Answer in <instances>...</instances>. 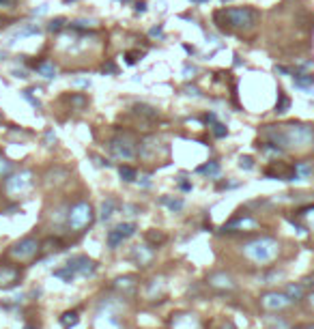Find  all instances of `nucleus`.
<instances>
[{"instance_id": "44", "label": "nucleus", "mask_w": 314, "mask_h": 329, "mask_svg": "<svg viewBox=\"0 0 314 329\" xmlns=\"http://www.w3.org/2000/svg\"><path fill=\"white\" fill-rule=\"evenodd\" d=\"M181 190L183 192H189V190H192V183H181Z\"/></svg>"}, {"instance_id": "17", "label": "nucleus", "mask_w": 314, "mask_h": 329, "mask_svg": "<svg viewBox=\"0 0 314 329\" xmlns=\"http://www.w3.org/2000/svg\"><path fill=\"white\" fill-rule=\"evenodd\" d=\"M114 209H116V200H114V198H108V200H103V202H101V213H99V217L103 219V222H106V219H110V217H112Z\"/></svg>"}, {"instance_id": "5", "label": "nucleus", "mask_w": 314, "mask_h": 329, "mask_svg": "<svg viewBox=\"0 0 314 329\" xmlns=\"http://www.w3.org/2000/svg\"><path fill=\"white\" fill-rule=\"evenodd\" d=\"M39 250H41V243H39L35 237H24L22 241H17V243L11 245L9 254L15 258V261H30Z\"/></svg>"}, {"instance_id": "39", "label": "nucleus", "mask_w": 314, "mask_h": 329, "mask_svg": "<svg viewBox=\"0 0 314 329\" xmlns=\"http://www.w3.org/2000/svg\"><path fill=\"white\" fill-rule=\"evenodd\" d=\"M136 11H138V13H145L147 11V2H145V0H142V2H136Z\"/></svg>"}, {"instance_id": "35", "label": "nucleus", "mask_w": 314, "mask_h": 329, "mask_svg": "<svg viewBox=\"0 0 314 329\" xmlns=\"http://www.w3.org/2000/svg\"><path fill=\"white\" fill-rule=\"evenodd\" d=\"M127 65H136V63H138V58H140V54H138V52H127Z\"/></svg>"}, {"instance_id": "42", "label": "nucleus", "mask_w": 314, "mask_h": 329, "mask_svg": "<svg viewBox=\"0 0 314 329\" xmlns=\"http://www.w3.org/2000/svg\"><path fill=\"white\" fill-rule=\"evenodd\" d=\"M205 121H207V123H211V125H213V123H215V114H213V112H209V114L205 116Z\"/></svg>"}, {"instance_id": "26", "label": "nucleus", "mask_w": 314, "mask_h": 329, "mask_svg": "<svg viewBox=\"0 0 314 329\" xmlns=\"http://www.w3.org/2000/svg\"><path fill=\"white\" fill-rule=\"evenodd\" d=\"M211 132H213L215 138H226V135H228V129H226V125H222V123H213Z\"/></svg>"}, {"instance_id": "11", "label": "nucleus", "mask_w": 314, "mask_h": 329, "mask_svg": "<svg viewBox=\"0 0 314 329\" xmlns=\"http://www.w3.org/2000/svg\"><path fill=\"white\" fill-rule=\"evenodd\" d=\"M132 258L138 264H149L153 258V252L149 250V245H136V248L132 250Z\"/></svg>"}, {"instance_id": "14", "label": "nucleus", "mask_w": 314, "mask_h": 329, "mask_svg": "<svg viewBox=\"0 0 314 329\" xmlns=\"http://www.w3.org/2000/svg\"><path fill=\"white\" fill-rule=\"evenodd\" d=\"M35 69H37V73H39V75H43V77H45V80H52V77H56V65L52 63V61L39 63V65H35Z\"/></svg>"}, {"instance_id": "25", "label": "nucleus", "mask_w": 314, "mask_h": 329, "mask_svg": "<svg viewBox=\"0 0 314 329\" xmlns=\"http://www.w3.org/2000/svg\"><path fill=\"white\" fill-rule=\"evenodd\" d=\"M65 24H67V19L65 17H54L52 22L48 24V30L50 32H61L63 28H65Z\"/></svg>"}, {"instance_id": "8", "label": "nucleus", "mask_w": 314, "mask_h": 329, "mask_svg": "<svg viewBox=\"0 0 314 329\" xmlns=\"http://www.w3.org/2000/svg\"><path fill=\"white\" fill-rule=\"evenodd\" d=\"M67 267L74 271L76 275H93L95 269H97V264H95V261H90L88 256L78 254V256H71V258H69V261H67Z\"/></svg>"}, {"instance_id": "2", "label": "nucleus", "mask_w": 314, "mask_h": 329, "mask_svg": "<svg viewBox=\"0 0 314 329\" xmlns=\"http://www.w3.org/2000/svg\"><path fill=\"white\" fill-rule=\"evenodd\" d=\"M280 252V243L271 237H258V239H252L243 245V254L250 258L252 263H258V264H265V263H271L273 258L278 256Z\"/></svg>"}, {"instance_id": "32", "label": "nucleus", "mask_w": 314, "mask_h": 329, "mask_svg": "<svg viewBox=\"0 0 314 329\" xmlns=\"http://www.w3.org/2000/svg\"><path fill=\"white\" fill-rule=\"evenodd\" d=\"M101 69H103V73H119V69H116V65H114L112 61H108Z\"/></svg>"}, {"instance_id": "10", "label": "nucleus", "mask_w": 314, "mask_h": 329, "mask_svg": "<svg viewBox=\"0 0 314 329\" xmlns=\"http://www.w3.org/2000/svg\"><path fill=\"white\" fill-rule=\"evenodd\" d=\"M19 282V269L13 264H0V286H13Z\"/></svg>"}, {"instance_id": "13", "label": "nucleus", "mask_w": 314, "mask_h": 329, "mask_svg": "<svg viewBox=\"0 0 314 329\" xmlns=\"http://www.w3.org/2000/svg\"><path fill=\"white\" fill-rule=\"evenodd\" d=\"M220 164L218 161H207V164H202V166H198L196 168V172L198 174H205V177H209V179H218L220 177Z\"/></svg>"}, {"instance_id": "30", "label": "nucleus", "mask_w": 314, "mask_h": 329, "mask_svg": "<svg viewBox=\"0 0 314 329\" xmlns=\"http://www.w3.org/2000/svg\"><path fill=\"white\" fill-rule=\"evenodd\" d=\"M11 168H13V164L6 157H2L0 155V177H4V174H9L11 172Z\"/></svg>"}, {"instance_id": "21", "label": "nucleus", "mask_w": 314, "mask_h": 329, "mask_svg": "<svg viewBox=\"0 0 314 329\" xmlns=\"http://www.w3.org/2000/svg\"><path fill=\"white\" fill-rule=\"evenodd\" d=\"M291 108V99H289V97H286L284 93H282V90H278V103H276V112L278 114H284L286 112V110H289Z\"/></svg>"}, {"instance_id": "29", "label": "nucleus", "mask_w": 314, "mask_h": 329, "mask_svg": "<svg viewBox=\"0 0 314 329\" xmlns=\"http://www.w3.org/2000/svg\"><path fill=\"white\" fill-rule=\"evenodd\" d=\"M39 32H41V28H39L37 24H32V26H26V28L17 30V35H15V37H26V35H39Z\"/></svg>"}, {"instance_id": "7", "label": "nucleus", "mask_w": 314, "mask_h": 329, "mask_svg": "<svg viewBox=\"0 0 314 329\" xmlns=\"http://www.w3.org/2000/svg\"><path fill=\"white\" fill-rule=\"evenodd\" d=\"M32 174L28 170H22L19 174H13V177L6 179V192L11 194V196H17V194H24L28 187L32 185Z\"/></svg>"}, {"instance_id": "43", "label": "nucleus", "mask_w": 314, "mask_h": 329, "mask_svg": "<svg viewBox=\"0 0 314 329\" xmlns=\"http://www.w3.org/2000/svg\"><path fill=\"white\" fill-rule=\"evenodd\" d=\"M78 86H90V82L88 80H76Z\"/></svg>"}, {"instance_id": "6", "label": "nucleus", "mask_w": 314, "mask_h": 329, "mask_svg": "<svg viewBox=\"0 0 314 329\" xmlns=\"http://www.w3.org/2000/svg\"><path fill=\"white\" fill-rule=\"evenodd\" d=\"M136 230H138V226H136L134 222H127V224H119L116 228H112L106 235V243L110 250H116L119 245L125 241V239H129L132 235H136Z\"/></svg>"}, {"instance_id": "41", "label": "nucleus", "mask_w": 314, "mask_h": 329, "mask_svg": "<svg viewBox=\"0 0 314 329\" xmlns=\"http://www.w3.org/2000/svg\"><path fill=\"white\" fill-rule=\"evenodd\" d=\"M15 0H0V6H13Z\"/></svg>"}, {"instance_id": "36", "label": "nucleus", "mask_w": 314, "mask_h": 329, "mask_svg": "<svg viewBox=\"0 0 314 329\" xmlns=\"http://www.w3.org/2000/svg\"><path fill=\"white\" fill-rule=\"evenodd\" d=\"M153 39H163V28L161 26H155V28H151V32H149Z\"/></svg>"}, {"instance_id": "1", "label": "nucleus", "mask_w": 314, "mask_h": 329, "mask_svg": "<svg viewBox=\"0 0 314 329\" xmlns=\"http://www.w3.org/2000/svg\"><path fill=\"white\" fill-rule=\"evenodd\" d=\"M213 22L220 26L222 30H250L258 22V11L252 6H231V9H222L213 13Z\"/></svg>"}, {"instance_id": "40", "label": "nucleus", "mask_w": 314, "mask_h": 329, "mask_svg": "<svg viewBox=\"0 0 314 329\" xmlns=\"http://www.w3.org/2000/svg\"><path fill=\"white\" fill-rule=\"evenodd\" d=\"M138 183H140L142 187H151V181H149V177H142V179L138 181Z\"/></svg>"}, {"instance_id": "23", "label": "nucleus", "mask_w": 314, "mask_h": 329, "mask_svg": "<svg viewBox=\"0 0 314 329\" xmlns=\"http://www.w3.org/2000/svg\"><path fill=\"white\" fill-rule=\"evenodd\" d=\"M61 323L65 325V329L78 325V312H65V314L61 316Z\"/></svg>"}, {"instance_id": "22", "label": "nucleus", "mask_w": 314, "mask_h": 329, "mask_svg": "<svg viewBox=\"0 0 314 329\" xmlns=\"http://www.w3.org/2000/svg\"><path fill=\"white\" fill-rule=\"evenodd\" d=\"M161 204H166V206H168V209L172 211V213L183 209V200H181V198H170V196H163V198H161Z\"/></svg>"}, {"instance_id": "18", "label": "nucleus", "mask_w": 314, "mask_h": 329, "mask_svg": "<svg viewBox=\"0 0 314 329\" xmlns=\"http://www.w3.org/2000/svg\"><path fill=\"white\" fill-rule=\"evenodd\" d=\"M119 174H121V179L125 181V183H132V181L138 179V172H136V168L127 166V164H123V166L119 168Z\"/></svg>"}, {"instance_id": "24", "label": "nucleus", "mask_w": 314, "mask_h": 329, "mask_svg": "<svg viewBox=\"0 0 314 329\" xmlns=\"http://www.w3.org/2000/svg\"><path fill=\"white\" fill-rule=\"evenodd\" d=\"M54 275H56V277H63L65 282H74V280H76V273L67 267V264H65L63 269H56V271H54Z\"/></svg>"}, {"instance_id": "34", "label": "nucleus", "mask_w": 314, "mask_h": 329, "mask_svg": "<svg viewBox=\"0 0 314 329\" xmlns=\"http://www.w3.org/2000/svg\"><path fill=\"white\" fill-rule=\"evenodd\" d=\"M147 239H149V241H157V243H161L163 239H166V235H161V232H149Z\"/></svg>"}, {"instance_id": "12", "label": "nucleus", "mask_w": 314, "mask_h": 329, "mask_svg": "<svg viewBox=\"0 0 314 329\" xmlns=\"http://www.w3.org/2000/svg\"><path fill=\"white\" fill-rule=\"evenodd\" d=\"M209 284L215 288H235V282H233V277L231 275H226V273H213V275H209Z\"/></svg>"}, {"instance_id": "27", "label": "nucleus", "mask_w": 314, "mask_h": 329, "mask_svg": "<svg viewBox=\"0 0 314 329\" xmlns=\"http://www.w3.org/2000/svg\"><path fill=\"white\" fill-rule=\"evenodd\" d=\"M69 103H71V106H76L78 110H84V106H86V97H84V95H71Z\"/></svg>"}, {"instance_id": "38", "label": "nucleus", "mask_w": 314, "mask_h": 329, "mask_svg": "<svg viewBox=\"0 0 314 329\" xmlns=\"http://www.w3.org/2000/svg\"><path fill=\"white\" fill-rule=\"evenodd\" d=\"M276 71H278V73H284V75L291 73V69L289 67H282V65H276Z\"/></svg>"}, {"instance_id": "33", "label": "nucleus", "mask_w": 314, "mask_h": 329, "mask_svg": "<svg viewBox=\"0 0 314 329\" xmlns=\"http://www.w3.org/2000/svg\"><path fill=\"white\" fill-rule=\"evenodd\" d=\"M45 146H52L56 142V135H54V132H52V129H48V132H45Z\"/></svg>"}, {"instance_id": "28", "label": "nucleus", "mask_w": 314, "mask_h": 329, "mask_svg": "<svg viewBox=\"0 0 314 329\" xmlns=\"http://www.w3.org/2000/svg\"><path fill=\"white\" fill-rule=\"evenodd\" d=\"M239 168H241V170H252L254 159L250 157V155H241V157H239Z\"/></svg>"}, {"instance_id": "20", "label": "nucleus", "mask_w": 314, "mask_h": 329, "mask_svg": "<svg viewBox=\"0 0 314 329\" xmlns=\"http://www.w3.org/2000/svg\"><path fill=\"white\" fill-rule=\"evenodd\" d=\"M295 174L297 179H306L312 174V164L310 161H299V164H295Z\"/></svg>"}, {"instance_id": "31", "label": "nucleus", "mask_w": 314, "mask_h": 329, "mask_svg": "<svg viewBox=\"0 0 314 329\" xmlns=\"http://www.w3.org/2000/svg\"><path fill=\"white\" fill-rule=\"evenodd\" d=\"M22 97L26 101H30V106L32 108H41V103H39V99H35V97L30 95V90H22Z\"/></svg>"}, {"instance_id": "3", "label": "nucleus", "mask_w": 314, "mask_h": 329, "mask_svg": "<svg viewBox=\"0 0 314 329\" xmlns=\"http://www.w3.org/2000/svg\"><path fill=\"white\" fill-rule=\"evenodd\" d=\"M90 222H93V209L88 202H78L67 213V226L74 232H82Z\"/></svg>"}, {"instance_id": "45", "label": "nucleus", "mask_w": 314, "mask_h": 329, "mask_svg": "<svg viewBox=\"0 0 314 329\" xmlns=\"http://www.w3.org/2000/svg\"><path fill=\"white\" fill-rule=\"evenodd\" d=\"M45 11H48V4H41V6H39V9H37L35 13H45Z\"/></svg>"}, {"instance_id": "15", "label": "nucleus", "mask_w": 314, "mask_h": 329, "mask_svg": "<svg viewBox=\"0 0 314 329\" xmlns=\"http://www.w3.org/2000/svg\"><path fill=\"white\" fill-rule=\"evenodd\" d=\"M293 82H295L297 88H310L314 86V73H295Z\"/></svg>"}, {"instance_id": "9", "label": "nucleus", "mask_w": 314, "mask_h": 329, "mask_svg": "<svg viewBox=\"0 0 314 329\" xmlns=\"http://www.w3.org/2000/svg\"><path fill=\"white\" fill-rule=\"evenodd\" d=\"M289 301H291V299H289V297H286V293H269V295H265L263 299H260V303H263V308L271 310V312H276V310L284 308Z\"/></svg>"}, {"instance_id": "16", "label": "nucleus", "mask_w": 314, "mask_h": 329, "mask_svg": "<svg viewBox=\"0 0 314 329\" xmlns=\"http://www.w3.org/2000/svg\"><path fill=\"white\" fill-rule=\"evenodd\" d=\"M134 112L138 114V116H147V119H151V121L159 116V112H157L155 108L147 106V103H136V106H134Z\"/></svg>"}, {"instance_id": "46", "label": "nucleus", "mask_w": 314, "mask_h": 329, "mask_svg": "<svg viewBox=\"0 0 314 329\" xmlns=\"http://www.w3.org/2000/svg\"><path fill=\"white\" fill-rule=\"evenodd\" d=\"M4 26H6V19H4L2 15H0V28H4Z\"/></svg>"}, {"instance_id": "47", "label": "nucleus", "mask_w": 314, "mask_h": 329, "mask_svg": "<svg viewBox=\"0 0 314 329\" xmlns=\"http://www.w3.org/2000/svg\"><path fill=\"white\" fill-rule=\"evenodd\" d=\"M24 329H35V327H30V325H26V327H24Z\"/></svg>"}, {"instance_id": "4", "label": "nucleus", "mask_w": 314, "mask_h": 329, "mask_svg": "<svg viewBox=\"0 0 314 329\" xmlns=\"http://www.w3.org/2000/svg\"><path fill=\"white\" fill-rule=\"evenodd\" d=\"M110 153H112V157L116 159H123V161H129L134 159L138 151H136V142L132 140V135L129 133H119L114 135L112 140H110Z\"/></svg>"}, {"instance_id": "49", "label": "nucleus", "mask_w": 314, "mask_h": 329, "mask_svg": "<svg viewBox=\"0 0 314 329\" xmlns=\"http://www.w3.org/2000/svg\"><path fill=\"white\" fill-rule=\"evenodd\" d=\"M196 2H205V0H196Z\"/></svg>"}, {"instance_id": "19", "label": "nucleus", "mask_w": 314, "mask_h": 329, "mask_svg": "<svg viewBox=\"0 0 314 329\" xmlns=\"http://www.w3.org/2000/svg\"><path fill=\"white\" fill-rule=\"evenodd\" d=\"M286 297H289L291 301H299L304 297V286L302 284H289V286H286Z\"/></svg>"}, {"instance_id": "48", "label": "nucleus", "mask_w": 314, "mask_h": 329, "mask_svg": "<svg viewBox=\"0 0 314 329\" xmlns=\"http://www.w3.org/2000/svg\"><path fill=\"white\" fill-rule=\"evenodd\" d=\"M310 301H312V306H314V295H312V297H310Z\"/></svg>"}, {"instance_id": "37", "label": "nucleus", "mask_w": 314, "mask_h": 329, "mask_svg": "<svg viewBox=\"0 0 314 329\" xmlns=\"http://www.w3.org/2000/svg\"><path fill=\"white\" fill-rule=\"evenodd\" d=\"M185 93H187L189 97H200V90L196 88V86H187V88H185Z\"/></svg>"}]
</instances>
